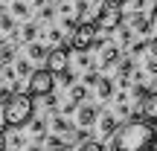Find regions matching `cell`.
<instances>
[{
  "label": "cell",
  "mask_w": 157,
  "mask_h": 151,
  "mask_svg": "<svg viewBox=\"0 0 157 151\" xmlns=\"http://www.w3.org/2000/svg\"><path fill=\"white\" fill-rule=\"evenodd\" d=\"M157 140L154 128L148 122H140V119H134V122H125L122 128L117 125V131L111 134V148H119V151H146L151 148Z\"/></svg>",
  "instance_id": "6da1fadb"
},
{
  "label": "cell",
  "mask_w": 157,
  "mask_h": 151,
  "mask_svg": "<svg viewBox=\"0 0 157 151\" xmlns=\"http://www.w3.org/2000/svg\"><path fill=\"white\" fill-rule=\"evenodd\" d=\"M32 111H35V102L29 93H12L9 102H3V119L9 128H23V125L32 119Z\"/></svg>",
  "instance_id": "7a4b0ae2"
},
{
  "label": "cell",
  "mask_w": 157,
  "mask_h": 151,
  "mask_svg": "<svg viewBox=\"0 0 157 151\" xmlns=\"http://www.w3.org/2000/svg\"><path fill=\"white\" fill-rule=\"evenodd\" d=\"M96 23H99V29H105V32H111V29L122 26V9H119L117 0H108V3H102V6H99Z\"/></svg>",
  "instance_id": "3957f363"
},
{
  "label": "cell",
  "mask_w": 157,
  "mask_h": 151,
  "mask_svg": "<svg viewBox=\"0 0 157 151\" xmlns=\"http://www.w3.org/2000/svg\"><path fill=\"white\" fill-rule=\"evenodd\" d=\"M56 87V76L50 73V70H32V73H29V84H26V93L32 96H44V93H50V90Z\"/></svg>",
  "instance_id": "277c9868"
},
{
  "label": "cell",
  "mask_w": 157,
  "mask_h": 151,
  "mask_svg": "<svg viewBox=\"0 0 157 151\" xmlns=\"http://www.w3.org/2000/svg\"><path fill=\"white\" fill-rule=\"evenodd\" d=\"M96 32H99V23H96V17L82 21V23H78V29L73 32V47H76V50H90V41H93Z\"/></svg>",
  "instance_id": "5b68a950"
},
{
  "label": "cell",
  "mask_w": 157,
  "mask_h": 151,
  "mask_svg": "<svg viewBox=\"0 0 157 151\" xmlns=\"http://www.w3.org/2000/svg\"><path fill=\"white\" fill-rule=\"evenodd\" d=\"M70 64V52L64 50V47H52L50 52H47V58H44V67L50 70V73H58V70H64Z\"/></svg>",
  "instance_id": "8992f818"
},
{
  "label": "cell",
  "mask_w": 157,
  "mask_h": 151,
  "mask_svg": "<svg viewBox=\"0 0 157 151\" xmlns=\"http://www.w3.org/2000/svg\"><path fill=\"white\" fill-rule=\"evenodd\" d=\"M134 113L137 116H146L148 122H154L157 125V93H151V90H148L146 96H143V99H137V108H134Z\"/></svg>",
  "instance_id": "52a82bcc"
},
{
  "label": "cell",
  "mask_w": 157,
  "mask_h": 151,
  "mask_svg": "<svg viewBox=\"0 0 157 151\" xmlns=\"http://www.w3.org/2000/svg\"><path fill=\"white\" fill-rule=\"evenodd\" d=\"M96 116H99V108L93 105V102H78L76 105V122H78V128H90V125L96 122Z\"/></svg>",
  "instance_id": "ba28073f"
},
{
  "label": "cell",
  "mask_w": 157,
  "mask_h": 151,
  "mask_svg": "<svg viewBox=\"0 0 157 151\" xmlns=\"http://www.w3.org/2000/svg\"><path fill=\"white\" fill-rule=\"evenodd\" d=\"M128 26L134 29L137 35H148L154 29V23H151V17L146 15V12H131V17H128Z\"/></svg>",
  "instance_id": "9c48e42d"
},
{
  "label": "cell",
  "mask_w": 157,
  "mask_h": 151,
  "mask_svg": "<svg viewBox=\"0 0 157 151\" xmlns=\"http://www.w3.org/2000/svg\"><path fill=\"white\" fill-rule=\"evenodd\" d=\"M96 122H99V134L105 137V140H111V134L117 131V113H99Z\"/></svg>",
  "instance_id": "30bf717a"
},
{
  "label": "cell",
  "mask_w": 157,
  "mask_h": 151,
  "mask_svg": "<svg viewBox=\"0 0 157 151\" xmlns=\"http://www.w3.org/2000/svg\"><path fill=\"white\" fill-rule=\"evenodd\" d=\"M47 52H50V50H47L41 41H29V44H26V58H29V61H44Z\"/></svg>",
  "instance_id": "8fae6325"
},
{
  "label": "cell",
  "mask_w": 157,
  "mask_h": 151,
  "mask_svg": "<svg viewBox=\"0 0 157 151\" xmlns=\"http://www.w3.org/2000/svg\"><path fill=\"white\" fill-rule=\"evenodd\" d=\"M119 58H122V52H119V47H117V44L102 47V67H113Z\"/></svg>",
  "instance_id": "7c38bea8"
},
{
  "label": "cell",
  "mask_w": 157,
  "mask_h": 151,
  "mask_svg": "<svg viewBox=\"0 0 157 151\" xmlns=\"http://www.w3.org/2000/svg\"><path fill=\"white\" fill-rule=\"evenodd\" d=\"M96 96H99V99H111V96H113V81H111V78H96Z\"/></svg>",
  "instance_id": "4fadbf2b"
},
{
  "label": "cell",
  "mask_w": 157,
  "mask_h": 151,
  "mask_svg": "<svg viewBox=\"0 0 157 151\" xmlns=\"http://www.w3.org/2000/svg\"><path fill=\"white\" fill-rule=\"evenodd\" d=\"M3 140H6V148H26V137L23 134H17V131H12V134H6L3 131Z\"/></svg>",
  "instance_id": "5bb4252c"
},
{
  "label": "cell",
  "mask_w": 157,
  "mask_h": 151,
  "mask_svg": "<svg viewBox=\"0 0 157 151\" xmlns=\"http://www.w3.org/2000/svg\"><path fill=\"white\" fill-rule=\"evenodd\" d=\"M131 70H134V58H125V61L119 58V70H117V73H119V84H122V87L128 84V76H131Z\"/></svg>",
  "instance_id": "9a60e30c"
},
{
  "label": "cell",
  "mask_w": 157,
  "mask_h": 151,
  "mask_svg": "<svg viewBox=\"0 0 157 151\" xmlns=\"http://www.w3.org/2000/svg\"><path fill=\"white\" fill-rule=\"evenodd\" d=\"M12 67H15V76H21V78H29V73H32L29 58H17V61H12Z\"/></svg>",
  "instance_id": "2e32d148"
},
{
  "label": "cell",
  "mask_w": 157,
  "mask_h": 151,
  "mask_svg": "<svg viewBox=\"0 0 157 151\" xmlns=\"http://www.w3.org/2000/svg\"><path fill=\"white\" fill-rule=\"evenodd\" d=\"M29 134L35 137V140H44V134H47V122L44 119H29Z\"/></svg>",
  "instance_id": "e0dca14e"
},
{
  "label": "cell",
  "mask_w": 157,
  "mask_h": 151,
  "mask_svg": "<svg viewBox=\"0 0 157 151\" xmlns=\"http://www.w3.org/2000/svg\"><path fill=\"white\" fill-rule=\"evenodd\" d=\"M12 61H15V44L3 41L0 44V64H12Z\"/></svg>",
  "instance_id": "ac0fdd59"
},
{
  "label": "cell",
  "mask_w": 157,
  "mask_h": 151,
  "mask_svg": "<svg viewBox=\"0 0 157 151\" xmlns=\"http://www.w3.org/2000/svg\"><path fill=\"white\" fill-rule=\"evenodd\" d=\"M0 32L15 38V15H0Z\"/></svg>",
  "instance_id": "d6986e66"
},
{
  "label": "cell",
  "mask_w": 157,
  "mask_h": 151,
  "mask_svg": "<svg viewBox=\"0 0 157 151\" xmlns=\"http://www.w3.org/2000/svg\"><path fill=\"white\" fill-rule=\"evenodd\" d=\"M52 76H56V78H58V84H64V87H70V84L76 81V73H73V70H70V67L58 70V73H52Z\"/></svg>",
  "instance_id": "ffe728a7"
},
{
  "label": "cell",
  "mask_w": 157,
  "mask_h": 151,
  "mask_svg": "<svg viewBox=\"0 0 157 151\" xmlns=\"http://www.w3.org/2000/svg\"><path fill=\"white\" fill-rule=\"evenodd\" d=\"M44 148H70V142H64L61 134H52V137H44Z\"/></svg>",
  "instance_id": "44dd1931"
},
{
  "label": "cell",
  "mask_w": 157,
  "mask_h": 151,
  "mask_svg": "<svg viewBox=\"0 0 157 151\" xmlns=\"http://www.w3.org/2000/svg\"><path fill=\"white\" fill-rule=\"evenodd\" d=\"M35 35H38V23H23V26H21V38L26 41V44L35 41Z\"/></svg>",
  "instance_id": "7402d4cb"
},
{
  "label": "cell",
  "mask_w": 157,
  "mask_h": 151,
  "mask_svg": "<svg viewBox=\"0 0 157 151\" xmlns=\"http://www.w3.org/2000/svg\"><path fill=\"white\" fill-rule=\"evenodd\" d=\"M52 131H56V134H70V122L56 113V116H52Z\"/></svg>",
  "instance_id": "603a6c76"
},
{
  "label": "cell",
  "mask_w": 157,
  "mask_h": 151,
  "mask_svg": "<svg viewBox=\"0 0 157 151\" xmlns=\"http://www.w3.org/2000/svg\"><path fill=\"white\" fill-rule=\"evenodd\" d=\"M12 15H15V17H29V3H23V0H12Z\"/></svg>",
  "instance_id": "cb8c5ba5"
},
{
  "label": "cell",
  "mask_w": 157,
  "mask_h": 151,
  "mask_svg": "<svg viewBox=\"0 0 157 151\" xmlns=\"http://www.w3.org/2000/svg\"><path fill=\"white\" fill-rule=\"evenodd\" d=\"M84 96H87V84H73V90H70V102H84Z\"/></svg>",
  "instance_id": "d4e9b609"
},
{
  "label": "cell",
  "mask_w": 157,
  "mask_h": 151,
  "mask_svg": "<svg viewBox=\"0 0 157 151\" xmlns=\"http://www.w3.org/2000/svg\"><path fill=\"white\" fill-rule=\"evenodd\" d=\"M12 99V87H6L3 81H0V105H3V102H9Z\"/></svg>",
  "instance_id": "484cf974"
},
{
  "label": "cell",
  "mask_w": 157,
  "mask_h": 151,
  "mask_svg": "<svg viewBox=\"0 0 157 151\" xmlns=\"http://www.w3.org/2000/svg\"><path fill=\"white\" fill-rule=\"evenodd\" d=\"M47 41H50V44H61V32H58V29H50V32H47Z\"/></svg>",
  "instance_id": "4316f807"
},
{
  "label": "cell",
  "mask_w": 157,
  "mask_h": 151,
  "mask_svg": "<svg viewBox=\"0 0 157 151\" xmlns=\"http://www.w3.org/2000/svg\"><path fill=\"white\" fill-rule=\"evenodd\" d=\"M76 148H82V151H99L102 145H99V142H78Z\"/></svg>",
  "instance_id": "83f0119b"
},
{
  "label": "cell",
  "mask_w": 157,
  "mask_h": 151,
  "mask_svg": "<svg viewBox=\"0 0 157 151\" xmlns=\"http://www.w3.org/2000/svg\"><path fill=\"white\" fill-rule=\"evenodd\" d=\"M146 93H148V87H146V84H140V81H137V84H134V96H137V99H143Z\"/></svg>",
  "instance_id": "f1b7e54d"
},
{
  "label": "cell",
  "mask_w": 157,
  "mask_h": 151,
  "mask_svg": "<svg viewBox=\"0 0 157 151\" xmlns=\"http://www.w3.org/2000/svg\"><path fill=\"white\" fill-rule=\"evenodd\" d=\"M146 73H148V76H157V58H154V55H151V61L146 64Z\"/></svg>",
  "instance_id": "f546056e"
},
{
  "label": "cell",
  "mask_w": 157,
  "mask_h": 151,
  "mask_svg": "<svg viewBox=\"0 0 157 151\" xmlns=\"http://www.w3.org/2000/svg\"><path fill=\"white\" fill-rule=\"evenodd\" d=\"M52 15H56V12H52V6H44V9H41V21H50Z\"/></svg>",
  "instance_id": "4dcf8cb0"
},
{
  "label": "cell",
  "mask_w": 157,
  "mask_h": 151,
  "mask_svg": "<svg viewBox=\"0 0 157 151\" xmlns=\"http://www.w3.org/2000/svg\"><path fill=\"white\" fill-rule=\"evenodd\" d=\"M143 50H146V44H143V41H134V44H131V52H134V55H140Z\"/></svg>",
  "instance_id": "1f68e13d"
},
{
  "label": "cell",
  "mask_w": 157,
  "mask_h": 151,
  "mask_svg": "<svg viewBox=\"0 0 157 151\" xmlns=\"http://www.w3.org/2000/svg\"><path fill=\"white\" fill-rule=\"evenodd\" d=\"M146 47H148V52H151V55L157 58V35H154V38H151V41H148V44H146Z\"/></svg>",
  "instance_id": "d6a6232c"
},
{
  "label": "cell",
  "mask_w": 157,
  "mask_h": 151,
  "mask_svg": "<svg viewBox=\"0 0 157 151\" xmlns=\"http://www.w3.org/2000/svg\"><path fill=\"white\" fill-rule=\"evenodd\" d=\"M96 78H99L96 73H84V84H87V87H90V84H96Z\"/></svg>",
  "instance_id": "836d02e7"
},
{
  "label": "cell",
  "mask_w": 157,
  "mask_h": 151,
  "mask_svg": "<svg viewBox=\"0 0 157 151\" xmlns=\"http://www.w3.org/2000/svg\"><path fill=\"white\" fill-rule=\"evenodd\" d=\"M117 113H119V116H128V105H125V102H119V105H117Z\"/></svg>",
  "instance_id": "e575fe53"
},
{
  "label": "cell",
  "mask_w": 157,
  "mask_h": 151,
  "mask_svg": "<svg viewBox=\"0 0 157 151\" xmlns=\"http://www.w3.org/2000/svg\"><path fill=\"white\" fill-rule=\"evenodd\" d=\"M9 125H6V119H3V113H0V131H6Z\"/></svg>",
  "instance_id": "d590c367"
},
{
  "label": "cell",
  "mask_w": 157,
  "mask_h": 151,
  "mask_svg": "<svg viewBox=\"0 0 157 151\" xmlns=\"http://www.w3.org/2000/svg\"><path fill=\"white\" fill-rule=\"evenodd\" d=\"M6 148V140H3V131H0V151Z\"/></svg>",
  "instance_id": "8d00e7d4"
},
{
  "label": "cell",
  "mask_w": 157,
  "mask_h": 151,
  "mask_svg": "<svg viewBox=\"0 0 157 151\" xmlns=\"http://www.w3.org/2000/svg\"><path fill=\"white\" fill-rule=\"evenodd\" d=\"M151 23H154V26H157V9H154V15H151Z\"/></svg>",
  "instance_id": "74e56055"
},
{
  "label": "cell",
  "mask_w": 157,
  "mask_h": 151,
  "mask_svg": "<svg viewBox=\"0 0 157 151\" xmlns=\"http://www.w3.org/2000/svg\"><path fill=\"white\" fill-rule=\"evenodd\" d=\"M29 3H35V6H44V0H29Z\"/></svg>",
  "instance_id": "f35d334b"
},
{
  "label": "cell",
  "mask_w": 157,
  "mask_h": 151,
  "mask_svg": "<svg viewBox=\"0 0 157 151\" xmlns=\"http://www.w3.org/2000/svg\"><path fill=\"white\" fill-rule=\"evenodd\" d=\"M3 41H6V35H3V32H0V44H3Z\"/></svg>",
  "instance_id": "ab89813d"
},
{
  "label": "cell",
  "mask_w": 157,
  "mask_h": 151,
  "mask_svg": "<svg viewBox=\"0 0 157 151\" xmlns=\"http://www.w3.org/2000/svg\"><path fill=\"white\" fill-rule=\"evenodd\" d=\"M90 3H105V0H90Z\"/></svg>",
  "instance_id": "60d3db41"
},
{
  "label": "cell",
  "mask_w": 157,
  "mask_h": 151,
  "mask_svg": "<svg viewBox=\"0 0 157 151\" xmlns=\"http://www.w3.org/2000/svg\"><path fill=\"white\" fill-rule=\"evenodd\" d=\"M117 3H119V6H122V3H125V0H117Z\"/></svg>",
  "instance_id": "b9f144b4"
},
{
  "label": "cell",
  "mask_w": 157,
  "mask_h": 151,
  "mask_svg": "<svg viewBox=\"0 0 157 151\" xmlns=\"http://www.w3.org/2000/svg\"><path fill=\"white\" fill-rule=\"evenodd\" d=\"M0 81H3V76H0Z\"/></svg>",
  "instance_id": "7bdbcfd3"
}]
</instances>
